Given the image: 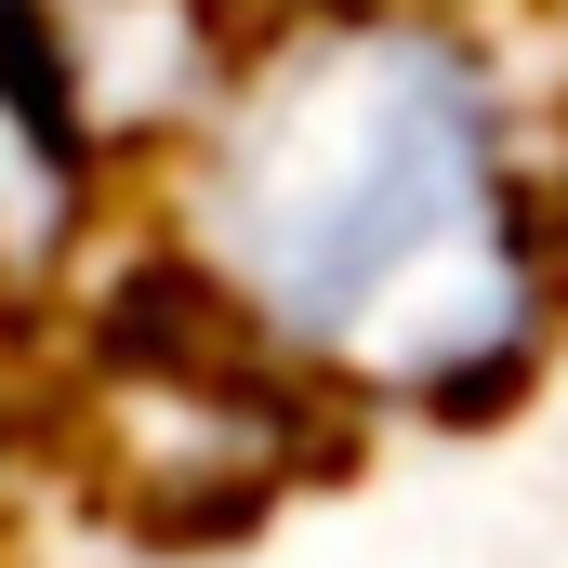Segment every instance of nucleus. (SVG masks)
<instances>
[{
  "instance_id": "nucleus-1",
  "label": "nucleus",
  "mask_w": 568,
  "mask_h": 568,
  "mask_svg": "<svg viewBox=\"0 0 568 568\" xmlns=\"http://www.w3.org/2000/svg\"><path fill=\"white\" fill-rule=\"evenodd\" d=\"M185 304L304 397L476 410L542 344L503 93L436 27H317L212 93L172 159Z\"/></svg>"
},
{
  "instance_id": "nucleus-2",
  "label": "nucleus",
  "mask_w": 568,
  "mask_h": 568,
  "mask_svg": "<svg viewBox=\"0 0 568 568\" xmlns=\"http://www.w3.org/2000/svg\"><path fill=\"white\" fill-rule=\"evenodd\" d=\"M93 185V93L53 0H0V278H40L80 239Z\"/></svg>"
}]
</instances>
